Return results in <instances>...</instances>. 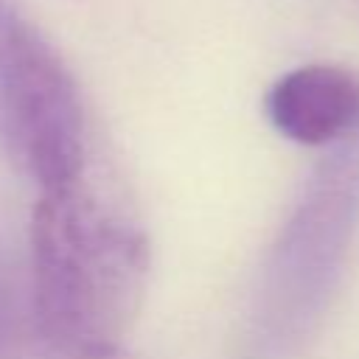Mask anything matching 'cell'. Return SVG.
<instances>
[{"label": "cell", "mask_w": 359, "mask_h": 359, "mask_svg": "<svg viewBox=\"0 0 359 359\" xmlns=\"http://www.w3.org/2000/svg\"><path fill=\"white\" fill-rule=\"evenodd\" d=\"M0 143L39 191L84 177L81 93L59 50L14 0H0Z\"/></svg>", "instance_id": "2"}, {"label": "cell", "mask_w": 359, "mask_h": 359, "mask_svg": "<svg viewBox=\"0 0 359 359\" xmlns=\"http://www.w3.org/2000/svg\"><path fill=\"white\" fill-rule=\"evenodd\" d=\"M93 359H132V356H126L123 348H121V351H112V353H104V356H93Z\"/></svg>", "instance_id": "5"}, {"label": "cell", "mask_w": 359, "mask_h": 359, "mask_svg": "<svg viewBox=\"0 0 359 359\" xmlns=\"http://www.w3.org/2000/svg\"><path fill=\"white\" fill-rule=\"evenodd\" d=\"M359 222V140L339 143L314 171L275 255L272 294L294 334L314 323L339 280Z\"/></svg>", "instance_id": "3"}, {"label": "cell", "mask_w": 359, "mask_h": 359, "mask_svg": "<svg viewBox=\"0 0 359 359\" xmlns=\"http://www.w3.org/2000/svg\"><path fill=\"white\" fill-rule=\"evenodd\" d=\"M28 241L39 334L67 359L121 351L149 283L143 230L81 177L39 191Z\"/></svg>", "instance_id": "1"}, {"label": "cell", "mask_w": 359, "mask_h": 359, "mask_svg": "<svg viewBox=\"0 0 359 359\" xmlns=\"http://www.w3.org/2000/svg\"><path fill=\"white\" fill-rule=\"evenodd\" d=\"M269 123L294 143H342L359 129V76L337 65H303L266 93Z\"/></svg>", "instance_id": "4"}]
</instances>
